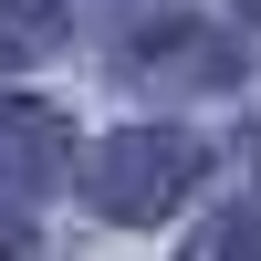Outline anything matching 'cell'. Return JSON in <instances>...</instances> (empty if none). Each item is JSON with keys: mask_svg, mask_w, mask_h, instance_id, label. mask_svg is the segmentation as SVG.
<instances>
[{"mask_svg": "<svg viewBox=\"0 0 261 261\" xmlns=\"http://www.w3.org/2000/svg\"><path fill=\"white\" fill-rule=\"evenodd\" d=\"M199 167H209V146L188 136V125H125L94 157V199L115 209V220H157V209H178L188 188H199Z\"/></svg>", "mask_w": 261, "mask_h": 261, "instance_id": "cell-1", "label": "cell"}, {"mask_svg": "<svg viewBox=\"0 0 261 261\" xmlns=\"http://www.w3.org/2000/svg\"><path fill=\"white\" fill-rule=\"evenodd\" d=\"M63 157H73V125H63L53 105H32V94H0V199L53 188Z\"/></svg>", "mask_w": 261, "mask_h": 261, "instance_id": "cell-2", "label": "cell"}, {"mask_svg": "<svg viewBox=\"0 0 261 261\" xmlns=\"http://www.w3.org/2000/svg\"><path fill=\"white\" fill-rule=\"evenodd\" d=\"M136 73H157V84H220L230 73V42H209L199 21H167V32L136 53Z\"/></svg>", "mask_w": 261, "mask_h": 261, "instance_id": "cell-3", "label": "cell"}, {"mask_svg": "<svg viewBox=\"0 0 261 261\" xmlns=\"http://www.w3.org/2000/svg\"><path fill=\"white\" fill-rule=\"evenodd\" d=\"M42 42H53V11L42 0H0V63H32Z\"/></svg>", "mask_w": 261, "mask_h": 261, "instance_id": "cell-4", "label": "cell"}, {"mask_svg": "<svg viewBox=\"0 0 261 261\" xmlns=\"http://www.w3.org/2000/svg\"><path fill=\"white\" fill-rule=\"evenodd\" d=\"M188 261H261V220H241V209H230V220H209L199 241H188Z\"/></svg>", "mask_w": 261, "mask_h": 261, "instance_id": "cell-5", "label": "cell"}, {"mask_svg": "<svg viewBox=\"0 0 261 261\" xmlns=\"http://www.w3.org/2000/svg\"><path fill=\"white\" fill-rule=\"evenodd\" d=\"M0 261H32V230H21L11 209H0Z\"/></svg>", "mask_w": 261, "mask_h": 261, "instance_id": "cell-6", "label": "cell"}, {"mask_svg": "<svg viewBox=\"0 0 261 261\" xmlns=\"http://www.w3.org/2000/svg\"><path fill=\"white\" fill-rule=\"evenodd\" d=\"M241 11H261V0H241Z\"/></svg>", "mask_w": 261, "mask_h": 261, "instance_id": "cell-7", "label": "cell"}]
</instances>
